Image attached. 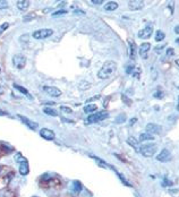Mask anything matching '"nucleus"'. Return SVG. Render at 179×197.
I'll use <instances>...</instances> for the list:
<instances>
[{
	"instance_id": "nucleus-38",
	"label": "nucleus",
	"mask_w": 179,
	"mask_h": 197,
	"mask_svg": "<svg viewBox=\"0 0 179 197\" xmlns=\"http://www.w3.org/2000/svg\"><path fill=\"white\" fill-rule=\"evenodd\" d=\"M162 185H163V186H171V185H172V182H171V181H169V180H168L167 178H164L163 182H162Z\"/></svg>"
},
{
	"instance_id": "nucleus-36",
	"label": "nucleus",
	"mask_w": 179,
	"mask_h": 197,
	"mask_svg": "<svg viewBox=\"0 0 179 197\" xmlns=\"http://www.w3.org/2000/svg\"><path fill=\"white\" fill-rule=\"evenodd\" d=\"M74 15L82 16V15H85V11H83V10H79V9H76V10H74Z\"/></svg>"
},
{
	"instance_id": "nucleus-30",
	"label": "nucleus",
	"mask_w": 179,
	"mask_h": 197,
	"mask_svg": "<svg viewBox=\"0 0 179 197\" xmlns=\"http://www.w3.org/2000/svg\"><path fill=\"white\" fill-rule=\"evenodd\" d=\"M7 8H8V2L5 0H0V10L7 9Z\"/></svg>"
},
{
	"instance_id": "nucleus-41",
	"label": "nucleus",
	"mask_w": 179,
	"mask_h": 197,
	"mask_svg": "<svg viewBox=\"0 0 179 197\" xmlns=\"http://www.w3.org/2000/svg\"><path fill=\"white\" fill-rule=\"evenodd\" d=\"M123 100H124V101H125V102H126V103H128V104H131V103H132V101H131V100H127L125 95H123Z\"/></svg>"
},
{
	"instance_id": "nucleus-26",
	"label": "nucleus",
	"mask_w": 179,
	"mask_h": 197,
	"mask_svg": "<svg viewBox=\"0 0 179 197\" xmlns=\"http://www.w3.org/2000/svg\"><path fill=\"white\" fill-rule=\"evenodd\" d=\"M73 185H74V190H75L76 194H78L79 191H82L83 187H82V184H81L79 181H74Z\"/></svg>"
},
{
	"instance_id": "nucleus-22",
	"label": "nucleus",
	"mask_w": 179,
	"mask_h": 197,
	"mask_svg": "<svg viewBox=\"0 0 179 197\" xmlns=\"http://www.w3.org/2000/svg\"><path fill=\"white\" fill-rule=\"evenodd\" d=\"M127 143H128L131 146H133L134 149L137 150V147H138V141H137L135 137H133V136L128 137V138H127Z\"/></svg>"
},
{
	"instance_id": "nucleus-29",
	"label": "nucleus",
	"mask_w": 179,
	"mask_h": 197,
	"mask_svg": "<svg viewBox=\"0 0 179 197\" xmlns=\"http://www.w3.org/2000/svg\"><path fill=\"white\" fill-rule=\"evenodd\" d=\"M4 197H17L16 196V193L13 191V190H7L5 194H4Z\"/></svg>"
},
{
	"instance_id": "nucleus-14",
	"label": "nucleus",
	"mask_w": 179,
	"mask_h": 197,
	"mask_svg": "<svg viewBox=\"0 0 179 197\" xmlns=\"http://www.w3.org/2000/svg\"><path fill=\"white\" fill-rule=\"evenodd\" d=\"M128 46H129V52H128V55L131 57V59L132 60H135V58H136V53H137V47H136V43L133 41L132 39H129L128 40Z\"/></svg>"
},
{
	"instance_id": "nucleus-43",
	"label": "nucleus",
	"mask_w": 179,
	"mask_h": 197,
	"mask_svg": "<svg viewBox=\"0 0 179 197\" xmlns=\"http://www.w3.org/2000/svg\"><path fill=\"white\" fill-rule=\"evenodd\" d=\"M164 48V46H160V47H155V51H158V52H160V50H162Z\"/></svg>"
},
{
	"instance_id": "nucleus-19",
	"label": "nucleus",
	"mask_w": 179,
	"mask_h": 197,
	"mask_svg": "<svg viewBox=\"0 0 179 197\" xmlns=\"http://www.w3.org/2000/svg\"><path fill=\"white\" fill-rule=\"evenodd\" d=\"M117 8H118V4L114 2V1H109L104 6V9L108 10V11H112V10H116Z\"/></svg>"
},
{
	"instance_id": "nucleus-46",
	"label": "nucleus",
	"mask_w": 179,
	"mask_h": 197,
	"mask_svg": "<svg viewBox=\"0 0 179 197\" xmlns=\"http://www.w3.org/2000/svg\"><path fill=\"white\" fill-rule=\"evenodd\" d=\"M4 154H5V152L0 149V156H1V155H4Z\"/></svg>"
},
{
	"instance_id": "nucleus-3",
	"label": "nucleus",
	"mask_w": 179,
	"mask_h": 197,
	"mask_svg": "<svg viewBox=\"0 0 179 197\" xmlns=\"http://www.w3.org/2000/svg\"><path fill=\"white\" fill-rule=\"evenodd\" d=\"M40 185L44 188H57L61 186V181L59 178H43L41 179Z\"/></svg>"
},
{
	"instance_id": "nucleus-49",
	"label": "nucleus",
	"mask_w": 179,
	"mask_h": 197,
	"mask_svg": "<svg viewBox=\"0 0 179 197\" xmlns=\"http://www.w3.org/2000/svg\"><path fill=\"white\" fill-rule=\"evenodd\" d=\"M177 43H178V44H179V39H178V40H177Z\"/></svg>"
},
{
	"instance_id": "nucleus-45",
	"label": "nucleus",
	"mask_w": 179,
	"mask_h": 197,
	"mask_svg": "<svg viewBox=\"0 0 179 197\" xmlns=\"http://www.w3.org/2000/svg\"><path fill=\"white\" fill-rule=\"evenodd\" d=\"M6 114H7V113L4 112V111H1V110H0V116H6Z\"/></svg>"
},
{
	"instance_id": "nucleus-11",
	"label": "nucleus",
	"mask_w": 179,
	"mask_h": 197,
	"mask_svg": "<svg viewBox=\"0 0 179 197\" xmlns=\"http://www.w3.org/2000/svg\"><path fill=\"white\" fill-rule=\"evenodd\" d=\"M170 159H171V153H170V151L167 150V149H163V150L160 152V154H158V156H157V160L160 161V162H167V161H169Z\"/></svg>"
},
{
	"instance_id": "nucleus-48",
	"label": "nucleus",
	"mask_w": 179,
	"mask_h": 197,
	"mask_svg": "<svg viewBox=\"0 0 179 197\" xmlns=\"http://www.w3.org/2000/svg\"><path fill=\"white\" fill-rule=\"evenodd\" d=\"M177 110L179 111V99H178V103H177Z\"/></svg>"
},
{
	"instance_id": "nucleus-27",
	"label": "nucleus",
	"mask_w": 179,
	"mask_h": 197,
	"mask_svg": "<svg viewBox=\"0 0 179 197\" xmlns=\"http://www.w3.org/2000/svg\"><path fill=\"white\" fill-rule=\"evenodd\" d=\"M125 120H126V116H125L124 113H121L120 116H118V117L116 118V123H124Z\"/></svg>"
},
{
	"instance_id": "nucleus-16",
	"label": "nucleus",
	"mask_w": 179,
	"mask_h": 197,
	"mask_svg": "<svg viewBox=\"0 0 179 197\" xmlns=\"http://www.w3.org/2000/svg\"><path fill=\"white\" fill-rule=\"evenodd\" d=\"M28 172H29V165H28L27 160H25L24 162L19 163V173L22 176H26L28 175Z\"/></svg>"
},
{
	"instance_id": "nucleus-47",
	"label": "nucleus",
	"mask_w": 179,
	"mask_h": 197,
	"mask_svg": "<svg viewBox=\"0 0 179 197\" xmlns=\"http://www.w3.org/2000/svg\"><path fill=\"white\" fill-rule=\"evenodd\" d=\"M176 64H177V66L179 67V59H177V60H176Z\"/></svg>"
},
{
	"instance_id": "nucleus-31",
	"label": "nucleus",
	"mask_w": 179,
	"mask_h": 197,
	"mask_svg": "<svg viewBox=\"0 0 179 197\" xmlns=\"http://www.w3.org/2000/svg\"><path fill=\"white\" fill-rule=\"evenodd\" d=\"M15 160H16L18 163H22V162H24L26 159H24V158H23V155H22L20 153H17V154H16V156H15Z\"/></svg>"
},
{
	"instance_id": "nucleus-25",
	"label": "nucleus",
	"mask_w": 179,
	"mask_h": 197,
	"mask_svg": "<svg viewBox=\"0 0 179 197\" xmlns=\"http://www.w3.org/2000/svg\"><path fill=\"white\" fill-rule=\"evenodd\" d=\"M164 38H166V34L162 31H157V33H155V41L157 42H160Z\"/></svg>"
},
{
	"instance_id": "nucleus-40",
	"label": "nucleus",
	"mask_w": 179,
	"mask_h": 197,
	"mask_svg": "<svg viewBox=\"0 0 179 197\" xmlns=\"http://www.w3.org/2000/svg\"><path fill=\"white\" fill-rule=\"evenodd\" d=\"M153 96H154V97H158V99H162V96H163V93H162V92H155Z\"/></svg>"
},
{
	"instance_id": "nucleus-28",
	"label": "nucleus",
	"mask_w": 179,
	"mask_h": 197,
	"mask_svg": "<svg viewBox=\"0 0 179 197\" xmlns=\"http://www.w3.org/2000/svg\"><path fill=\"white\" fill-rule=\"evenodd\" d=\"M66 14H67V10L60 9V10H57V11H55V13L52 14V16H53V17H57V16H62V15H66Z\"/></svg>"
},
{
	"instance_id": "nucleus-32",
	"label": "nucleus",
	"mask_w": 179,
	"mask_h": 197,
	"mask_svg": "<svg viewBox=\"0 0 179 197\" xmlns=\"http://www.w3.org/2000/svg\"><path fill=\"white\" fill-rule=\"evenodd\" d=\"M8 27H9V24H8V23H4L2 25H0V35H1V33H4Z\"/></svg>"
},
{
	"instance_id": "nucleus-15",
	"label": "nucleus",
	"mask_w": 179,
	"mask_h": 197,
	"mask_svg": "<svg viewBox=\"0 0 179 197\" xmlns=\"http://www.w3.org/2000/svg\"><path fill=\"white\" fill-rule=\"evenodd\" d=\"M18 118L23 121V123H25L26 126H27L29 129H32V130H35V129H38V123L34 121H32V120H29L28 118L26 117H23V116H20L18 114Z\"/></svg>"
},
{
	"instance_id": "nucleus-5",
	"label": "nucleus",
	"mask_w": 179,
	"mask_h": 197,
	"mask_svg": "<svg viewBox=\"0 0 179 197\" xmlns=\"http://www.w3.org/2000/svg\"><path fill=\"white\" fill-rule=\"evenodd\" d=\"M108 117H109V113L107 112V111H101V112L93 113V114L88 116V118H87V122H88V123H94V122L104 120V119H107Z\"/></svg>"
},
{
	"instance_id": "nucleus-10",
	"label": "nucleus",
	"mask_w": 179,
	"mask_h": 197,
	"mask_svg": "<svg viewBox=\"0 0 179 197\" xmlns=\"http://www.w3.org/2000/svg\"><path fill=\"white\" fill-rule=\"evenodd\" d=\"M145 129H146V133H149V134H160L161 131H162V127L159 126V125H157V123H147L146 125V127H145Z\"/></svg>"
},
{
	"instance_id": "nucleus-35",
	"label": "nucleus",
	"mask_w": 179,
	"mask_h": 197,
	"mask_svg": "<svg viewBox=\"0 0 179 197\" xmlns=\"http://www.w3.org/2000/svg\"><path fill=\"white\" fill-rule=\"evenodd\" d=\"M60 110L62 111V112H67V113H72V109L70 108H68V107H65V105H61L60 107Z\"/></svg>"
},
{
	"instance_id": "nucleus-21",
	"label": "nucleus",
	"mask_w": 179,
	"mask_h": 197,
	"mask_svg": "<svg viewBox=\"0 0 179 197\" xmlns=\"http://www.w3.org/2000/svg\"><path fill=\"white\" fill-rule=\"evenodd\" d=\"M154 140V136L149 134V133H142L141 136H140V141L141 142H146V141H153Z\"/></svg>"
},
{
	"instance_id": "nucleus-17",
	"label": "nucleus",
	"mask_w": 179,
	"mask_h": 197,
	"mask_svg": "<svg viewBox=\"0 0 179 197\" xmlns=\"http://www.w3.org/2000/svg\"><path fill=\"white\" fill-rule=\"evenodd\" d=\"M16 5H17V8H18L19 10L25 11V10L28 9V7H29L31 2H29L28 0H18V1L16 2Z\"/></svg>"
},
{
	"instance_id": "nucleus-42",
	"label": "nucleus",
	"mask_w": 179,
	"mask_h": 197,
	"mask_svg": "<svg viewBox=\"0 0 179 197\" xmlns=\"http://www.w3.org/2000/svg\"><path fill=\"white\" fill-rule=\"evenodd\" d=\"M136 121H137V119H136V118H133V119H131V121H129V125H131V126H133V125H134V123H135Z\"/></svg>"
},
{
	"instance_id": "nucleus-2",
	"label": "nucleus",
	"mask_w": 179,
	"mask_h": 197,
	"mask_svg": "<svg viewBox=\"0 0 179 197\" xmlns=\"http://www.w3.org/2000/svg\"><path fill=\"white\" fill-rule=\"evenodd\" d=\"M157 150H158V145L157 144H145V145H142L140 147L138 152L145 158H151L155 154Z\"/></svg>"
},
{
	"instance_id": "nucleus-50",
	"label": "nucleus",
	"mask_w": 179,
	"mask_h": 197,
	"mask_svg": "<svg viewBox=\"0 0 179 197\" xmlns=\"http://www.w3.org/2000/svg\"><path fill=\"white\" fill-rule=\"evenodd\" d=\"M33 197H37V196H33Z\"/></svg>"
},
{
	"instance_id": "nucleus-24",
	"label": "nucleus",
	"mask_w": 179,
	"mask_h": 197,
	"mask_svg": "<svg viewBox=\"0 0 179 197\" xmlns=\"http://www.w3.org/2000/svg\"><path fill=\"white\" fill-rule=\"evenodd\" d=\"M43 112L48 114V116H51V117H57L58 116V113L55 109H52V108H44L43 109Z\"/></svg>"
},
{
	"instance_id": "nucleus-1",
	"label": "nucleus",
	"mask_w": 179,
	"mask_h": 197,
	"mask_svg": "<svg viewBox=\"0 0 179 197\" xmlns=\"http://www.w3.org/2000/svg\"><path fill=\"white\" fill-rule=\"evenodd\" d=\"M116 69H117V64L112 60H108V61L104 62L102 68L99 70L98 77L100 79H107V78H109L110 76H112L114 74Z\"/></svg>"
},
{
	"instance_id": "nucleus-51",
	"label": "nucleus",
	"mask_w": 179,
	"mask_h": 197,
	"mask_svg": "<svg viewBox=\"0 0 179 197\" xmlns=\"http://www.w3.org/2000/svg\"><path fill=\"white\" fill-rule=\"evenodd\" d=\"M0 72H1V69H0Z\"/></svg>"
},
{
	"instance_id": "nucleus-8",
	"label": "nucleus",
	"mask_w": 179,
	"mask_h": 197,
	"mask_svg": "<svg viewBox=\"0 0 179 197\" xmlns=\"http://www.w3.org/2000/svg\"><path fill=\"white\" fill-rule=\"evenodd\" d=\"M40 136H41L42 138L47 140V141H52V140H55V137H56V134L51 130V129H48V128H42V129L40 130Z\"/></svg>"
},
{
	"instance_id": "nucleus-12",
	"label": "nucleus",
	"mask_w": 179,
	"mask_h": 197,
	"mask_svg": "<svg viewBox=\"0 0 179 197\" xmlns=\"http://www.w3.org/2000/svg\"><path fill=\"white\" fill-rule=\"evenodd\" d=\"M144 7V2L142 0H131L128 2V8L131 10H141Z\"/></svg>"
},
{
	"instance_id": "nucleus-18",
	"label": "nucleus",
	"mask_w": 179,
	"mask_h": 197,
	"mask_svg": "<svg viewBox=\"0 0 179 197\" xmlns=\"http://www.w3.org/2000/svg\"><path fill=\"white\" fill-rule=\"evenodd\" d=\"M10 176H0V190L8 187L10 182Z\"/></svg>"
},
{
	"instance_id": "nucleus-44",
	"label": "nucleus",
	"mask_w": 179,
	"mask_h": 197,
	"mask_svg": "<svg viewBox=\"0 0 179 197\" xmlns=\"http://www.w3.org/2000/svg\"><path fill=\"white\" fill-rule=\"evenodd\" d=\"M175 33H176V34H179V25H177V26L175 27Z\"/></svg>"
},
{
	"instance_id": "nucleus-37",
	"label": "nucleus",
	"mask_w": 179,
	"mask_h": 197,
	"mask_svg": "<svg viewBox=\"0 0 179 197\" xmlns=\"http://www.w3.org/2000/svg\"><path fill=\"white\" fill-rule=\"evenodd\" d=\"M90 2H91L92 5H102L103 0H91Z\"/></svg>"
},
{
	"instance_id": "nucleus-6",
	"label": "nucleus",
	"mask_w": 179,
	"mask_h": 197,
	"mask_svg": "<svg viewBox=\"0 0 179 197\" xmlns=\"http://www.w3.org/2000/svg\"><path fill=\"white\" fill-rule=\"evenodd\" d=\"M13 64L17 69H23L26 65V58L23 55H15L13 57Z\"/></svg>"
},
{
	"instance_id": "nucleus-20",
	"label": "nucleus",
	"mask_w": 179,
	"mask_h": 197,
	"mask_svg": "<svg viewBox=\"0 0 179 197\" xmlns=\"http://www.w3.org/2000/svg\"><path fill=\"white\" fill-rule=\"evenodd\" d=\"M14 87H15L17 91H19V92H20L22 94H25V95L27 96L29 100H32V96L29 95L28 91L26 90V88H25V87H23V86H20V85H18V84H14Z\"/></svg>"
},
{
	"instance_id": "nucleus-4",
	"label": "nucleus",
	"mask_w": 179,
	"mask_h": 197,
	"mask_svg": "<svg viewBox=\"0 0 179 197\" xmlns=\"http://www.w3.org/2000/svg\"><path fill=\"white\" fill-rule=\"evenodd\" d=\"M52 34H53V31L51 28H41V29L33 32L32 36L34 39H37V40H43V39L50 38Z\"/></svg>"
},
{
	"instance_id": "nucleus-33",
	"label": "nucleus",
	"mask_w": 179,
	"mask_h": 197,
	"mask_svg": "<svg viewBox=\"0 0 179 197\" xmlns=\"http://www.w3.org/2000/svg\"><path fill=\"white\" fill-rule=\"evenodd\" d=\"M117 175H118V177L120 178V180L123 181V182L125 184V185H126V186H128V187H132V185H131V184H129L128 181H126V179H125V177H124L123 175H120V173H117Z\"/></svg>"
},
{
	"instance_id": "nucleus-39",
	"label": "nucleus",
	"mask_w": 179,
	"mask_h": 197,
	"mask_svg": "<svg viewBox=\"0 0 179 197\" xmlns=\"http://www.w3.org/2000/svg\"><path fill=\"white\" fill-rule=\"evenodd\" d=\"M173 55H175V52H173V49H172V48H169V49L167 50V56L171 57V56H173Z\"/></svg>"
},
{
	"instance_id": "nucleus-23",
	"label": "nucleus",
	"mask_w": 179,
	"mask_h": 197,
	"mask_svg": "<svg viewBox=\"0 0 179 197\" xmlns=\"http://www.w3.org/2000/svg\"><path fill=\"white\" fill-rule=\"evenodd\" d=\"M96 109H98V107L95 104H87L84 107V111L86 113H93L94 111H96Z\"/></svg>"
},
{
	"instance_id": "nucleus-9",
	"label": "nucleus",
	"mask_w": 179,
	"mask_h": 197,
	"mask_svg": "<svg viewBox=\"0 0 179 197\" xmlns=\"http://www.w3.org/2000/svg\"><path fill=\"white\" fill-rule=\"evenodd\" d=\"M152 33H153V27H152V25H147L145 28H143L141 29L140 32H138V38L140 39H143V40H146V39H149L150 36L152 35Z\"/></svg>"
},
{
	"instance_id": "nucleus-34",
	"label": "nucleus",
	"mask_w": 179,
	"mask_h": 197,
	"mask_svg": "<svg viewBox=\"0 0 179 197\" xmlns=\"http://www.w3.org/2000/svg\"><path fill=\"white\" fill-rule=\"evenodd\" d=\"M134 69H135V66H134V65H128L127 67H126V73H127V74H133Z\"/></svg>"
},
{
	"instance_id": "nucleus-7",
	"label": "nucleus",
	"mask_w": 179,
	"mask_h": 197,
	"mask_svg": "<svg viewBox=\"0 0 179 197\" xmlns=\"http://www.w3.org/2000/svg\"><path fill=\"white\" fill-rule=\"evenodd\" d=\"M43 91L49 94L50 96H52V97H58V96L61 95V91L58 87H55V86H43Z\"/></svg>"
},
{
	"instance_id": "nucleus-13",
	"label": "nucleus",
	"mask_w": 179,
	"mask_h": 197,
	"mask_svg": "<svg viewBox=\"0 0 179 197\" xmlns=\"http://www.w3.org/2000/svg\"><path fill=\"white\" fill-rule=\"evenodd\" d=\"M150 49H151V44H150V43H147V42H145V43L141 44V47H140V49H138V53H140V56H141L143 59L147 58V53H149Z\"/></svg>"
}]
</instances>
